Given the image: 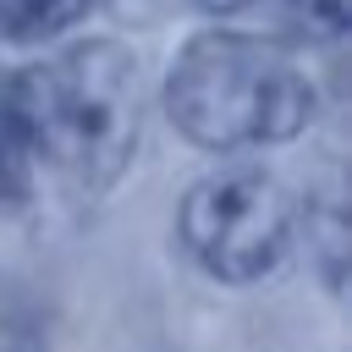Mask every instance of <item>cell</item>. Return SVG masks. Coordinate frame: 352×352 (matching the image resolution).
Segmentation results:
<instances>
[{
	"label": "cell",
	"mask_w": 352,
	"mask_h": 352,
	"mask_svg": "<svg viewBox=\"0 0 352 352\" xmlns=\"http://www.w3.org/2000/svg\"><path fill=\"white\" fill-rule=\"evenodd\" d=\"M99 0H0V44H60Z\"/></svg>",
	"instance_id": "5"
},
{
	"label": "cell",
	"mask_w": 352,
	"mask_h": 352,
	"mask_svg": "<svg viewBox=\"0 0 352 352\" xmlns=\"http://www.w3.org/2000/svg\"><path fill=\"white\" fill-rule=\"evenodd\" d=\"M0 352H44V341H38V336H28V330H16V336H6V341H0Z\"/></svg>",
	"instance_id": "9"
},
{
	"label": "cell",
	"mask_w": 352,
	"mask_h": 352,
	"mask_svg": "<svg viewBox=\"0 0 352 352\" xmlns=\"http://www.w3.org/2000/svg\"><path fill=\"white\" fill-rule=\"evenodd\" d=\"M11 104L33 170L60 176L77 198H104L143 143V60L110 33L72 38L11 66Z\"/></svg>",
	"instance_id": "2"
},
{
	"label": "cell",
	"mask_w": 352,
	"mask_h": 352,
	"mask_svg": "<svg viewBox=\"0 0 352 352\" xmlns=\"http://www.w3.org/2000/svg\"><path fill=\"white\" fill-rule=\"evenodd\" d=\"M160 110L182 143L231 160L297 143L319 121L324 94L308 66V44L209 22L170 50Z\"/></svg>",
	"instance_id": "1"
},
{
	"label": "cell",
	"mask_w": 352,
	"mask_h": 352,
	"mask_svg": "<svg viewBox=\"0 0 352 352\" xmlns=\"http://www.w3.org/2000/svg\"><path fill=\"white\" fill-rule=\"evenodd\" d=\"M297 44H341L352 28V0H286Z\"/></svg>",
	"instance_id": "7"
},
{
	"label": "cell",
	"mask_w": 352,
	"mask_h": 352,
	"mask_svg": "<svg viewBox=\"0 0 352 352\" xmlns=\"http://www.w3.org/2000/svg\"><path fill=\"white\" fill-rule=\"evenodd\" d=\"M297 236L308 242V258H314L324 292H341V280H346V209H341V192H319V198H308V209L297 204Z\"/></svg>",
	"instance_id": "4"
},
{
	"label": "cell",
	"mask_w": 352,
	"mask_h": 352,
	"mask_svg": "<svg viewBox=\"0 0 352 352\" xmlns=\"http://www.w3.org/2000/svg\"><path fill=\"white\" fill-rule=\"evenodd\" d=\"M33 198V160L16 126V104H11V72L0 66V204L16 209Z\"/></svg>",
	"instance_id": "6"
},
{
	"label": "cell",
	"mask_w": 352,
	"mask_h": 352,
	"mask_svg": "<svg viewBox=\"0 0 352 352\" xmlns=\"http://www.w3.org/2000/svg\"><path fill=\"white\" fill-rule=\"evenodd\" d=\"M204 16H214V22H226V16H236V11H248L253 0H192Z\"/></svg>",
	"instance_id": "8"
},
{
	"label": "cell",
	"mask_w": 352,
	"mask_h": 352,
	"mask_svg": "<svg viewBox=\"0 0 352 352\" xmlns=\"http://www.w3.org/2000/svg\"><path fill=\"white\" fill-rule=\"evenodd\" d=\"M176 242L214 286H258L297 248V192L264 160L231 154L182 192Z\"/></svg>",
	"instance_id": "3"
}]
</instances>
